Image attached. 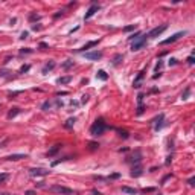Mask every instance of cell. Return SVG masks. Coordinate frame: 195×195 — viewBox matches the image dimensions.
<instances>
[{"label": "cell", "mask_w": 195, "mask_h": 195, "mask_svg": "<svg viewBox=\"0 0 195 195\" xmlns=\"http://www.w3.org/2000/svg\"><path fill=\"white\" fill-rule=\"evenodd\" d=\"M105 128H107V125H105L104 119H98V121L92 125V128H90V134L92 136H101L105 131Z\"/></svg>", "instance_id": "1"}, {"label": "cell", "mask_w": 195, "mask_h": 195, "mask_svg": "<svg viewBox=\"0 0 195 195\" xmlns=\"http://www.w3.org/2000/svg\"><path fill=\"white\" fill-rule=\"evenodd\" d=\"M50 190L52 192H56V194H61V195H75V192L72 189L66 188V186H60V184L50 186Z\"/></svg>", "instance_id": "2"}, {"label": "cell", "mask_w": 195, "mask_h": 195, "mask_svg": "<svg viewBox=\"0 0 195 195\" xmlns=\"http://www.w3.org/2000/svg\"><path fill=\"white\" fill-rule=\"evenodd\" d=\"M49 169H44V168H32V169H29V174L31 177H44L49 174Z\"/></svg>", "instance_id": "3"}, {"label": "cell", "mask_w": 195, "mask_h": 195, "mask_svg": "<svg viewBox=\"0 0 195 195\" xmlns=\"http://www.w3.org/2000/svg\"><path fill=\"white\" fill-rule=\"evenodd\" d=\"M166 29H168V25L157 26V28H154L153 31H149L148 37H149V38H156V37H159V35H160V34H163V32H165Z\"/></svg>", "instance_id": "4"}, {"label": "cell", "mask_w": 195, "mask_h": 195, "mask_svg": "<svg viewBox=\"0 0 195 195\" xmlns=\"http://www.w3.org/2000/svg\"><path fill=\"white\" fill-rule=\"evenodd\" d=\"M145 46V37H140L139 38H136L134 41H133V44H131V50H139V49H142Z\"/></svg>", "instance_id": "5"}, {"label": "cell", "mask_w": 195, "mask_h": 195, "mask_svg": "<svg viewBox=\"0 0 195 195\" xmlns=\"http://www.w3.org/2000/svg\"><path fill=\"white\" fill-rule=\"evenodd\" d=\"M86 58L87 60H92V61H98V60H101L102 58V52H87L86 54Z\"/></svg>", "instance_id": "6"}, {"label": "cell", "mask_w": 195, "mask_h": 195, "mask_svg": "<svg viewBox=\"0 0 195 195\" xmlns=\"http://www.w3.org/2000/svg\"><path fill=\"white\" fill-rule=\"evenodd\" d=\"M98 9H99V5H92L90 8H88V11L86 12V15H84V20H88L90 17H93L98 12Z\"/></svg>", "instance_id": "7"}, {"label": "cell", "mask_w": 195, "mask_h": 195, "mask_svg": "<svg viewBox=\"0 0 195 195\" xmlns=\"http://www.w3.org/2000/svg\"><path fill=\"white\" fill-rule=\"evenodd\" d=\"M183 35H184V32H177V34H174V35H172L171 38H166V40H163V41H162L160 44H163V46H165V44L174 43V41H177V40H178L180 37H183Z\"/></svg>", "instance_id": "8"}, {"label": "cell", "mask_w": 195, "mask_h": 195, "mask_svg": "<svg viewBox=\"0 0 195 195\" xmlns=\"http://www.w3.org/2000/svg\"><path fill=\"white\" fill-rule=\"evenodd\" d=\"M142 172H143L142 166H140V165H136L134 168H133V171H131V177H140Z\"/></svg>", "instance_id": "9"}, {"label": "cell", "mask_w": 195, "mask_h": 195, "mask_svg": "<svg viewBox=\"0 0 195 195\" xmlns=\"http://www.w3.org/2000/svg\"><path fill=\"white\" fill-rule=\"evenodd\" d=\"M26 157H28V156H26V154H12V156H8L6 157V160H21V159H26Z\"/></svg>", "instance_id": "10"}, {"label": "cell", "mask_w": 195, "mask_h": 195, "mask_svg": "<svg viewBox=\"0 0 195 195\" xmlns=\"http://www.w3.org/2000/svg\"><path fill=\"white\" fill-rule=\"evenodd\" d=\"M54 67H55V61H49V63H47V64L43 67L41 73H43V75H47V72H49V70H52Z\"/></svg>", "instance_id": "11"}, {"label": "cell", "mask_w": 195, "mask_h": 195, "mask_svg": "<svg viewBox=\"0 0 195 195\" xmlns=\"http://www.w3.org/2000/svg\"><path fill=\"white\" fill-rule=\"evenodd\" d=\"M142 79H143V72H140L139 75H137V78L134 79V84H133V86H134L136 88H139L140 84H142Z\"/></svg>", "instance_id": "12"}, {"label": "cell", "mask_w": 195, "mask_h": 195, "mask_svg": "<svg viewBox=\"0 0 195 195\" xmlns=\"http://www.w3.org/2000/svg\"><path fill=\"white\" fill-rule=\"evenodd\" d=\"M96 44H98V41H96V40H95V41H90V43H87L86 46H82L81 49H79V52H84V50H87V49H90V47H95Z\"/></svg>", "instance_id": "13"}, {"label": "cell", "mask_w": 195, "mask_h": 195, "mask_svg": "<svg viewBox=\"0 0 195 195\" xmlns=\"http://www.w3.org/2000/svg\"><path fill=\"white\" fill-rule=\"evenodd\" d=\"M122 192H123V194H130V195H136L137 190L133 189V188H128V186H123V188H122Z\"/></svg>", "instance_id": "14"}, {"label": "cell", "mask_w": 195, "mask_h": 195, "mask_svg": "<svg viewBox=\"0 0 195 195\" xmlns=\"http://www.w3.org/2000/svg\"><path fill=\"white\" fill-rule=\"evenodd\" d=\"M61 146H63V145H55V146H54V148H52V149H49L47 156L50 157V156H54V154H56V153H58L60 149H61Z\"/></svg>", "instance_id": "15"}, {"label": "cell", "mask_w": 195, "mask_h": 195, "mask_svg": "<svg viewBox=\"0 0 195 195\" xmlns=\"http://www.w3.org/2000/svg\"><path fill=\"white\" fill-rule=\"evenodd\" d=\"M163 117H165V116H163V114H160V116L156 119V131H159V130L162 128V121H163Z\"/></svg>", "instance_id": "16"}, {"label": "cell", "mask_w": 195, "mask_h": 195, "mask_svg": "<svg viewBox=\"0 0 195 195\" xmlns=\"http://www.w3.org/2000/svg\"><path fill=\"white\" fill-rule=\"evenodd\" d=\"M19 113H20V108H12L11 111L8 113V119H12V117H15Z\"/></svg>", "instance_id": "17"}, {"label": "cell", "mask_w": 195, "mask_h": 195, "mask_svg": "<svg viewBox=\"0 0 195 195\" xmlns=\"http://www.w3.org/2000/svg\"><path fill=\"white\" fill-rule=\"evenodd\" d=\"M72 81V76H63V78H58V84H69Z\"/></svg>", "instance_id": "18"}, {"label": "cell", "mask_w": 195, "mask_h": 195, "mask_svg": "<svg viewBox=\"0 0 195 195\" xmlns=\"http://www.w3.org/2000/svg\"><path fill=\"white\" fill-rule=\"evenodd\" d=\"M98 78L99 79H102V81H107V78H108V75L104 72V70H99V72H98Z\"/></svg>", "instance_id": "19"}, {"label": "cell", "mask_w": 195, "mask_h": 195, "mask_svg": "<svg viewBox=\"0 0 195 195\" xmlns=\"http://www.w3.org/2000/svg\"><path fill=\"white\" fill-rule=\"evenodd\" d=\"M140 159H142L140 151H136V153H134V156H133V162H134V163H139V162H140Z\"/></svg>", "instance_id": "20"}, {"label": "cell", "mask_w": 195, "mask_h": 195, "mask_svg": "<svg viewBox=\"0 0 195 195\" xmlns=\"http://www.w3.org/2000/svg\"><path fill=\"white\" fill-rule=\"evenodd\" d=\"M121 61H122V55H116V56H114V60H113V64L117 66L119 63H121Z\"/></svg>", "instance_id": "21"}, {"label": "cell", "mask_w": 195, "mask_h": 195, "mask_svg": "<svg viewBox=\"0 0 195 195\" xmlns=\"http://www.w3.org/2000/svg\"><path fill=\"white\" fill-rule=\"evenodd\" d=\"M9 178V174H0V183H5Z\"/></svg>", "instance_id": "22"}, {"label": "cell", "mask_w": 195, "mask_h": 195, "mask_svg": "<svg viewBox=\"0 0 195 195\" xmlns=\"http://www.w3.org/2000/svg\"><path fill=\"white\" fill-rule=\"evenodd\" d=\"M73 123H75V117H70L69 121H67V123H66V128H72Z\"/></svg>", "instance_id": "23"}, {"label": "cell", "mask_w": 195, "mask_h": 195, "mask_svg": "<svg viewBox=\"0 0 195 195\" xmlns=\"http://www.w3.org/2000/svg\"><path fill=\"white\" fill-rule=\"evenodd\" d=\"M140 35H142V32H136L134 35H131V37H130V38H128V40H130V41H134V40H136V38H139V37H140Z\"/></svg>", "instance_id": "24"}, {"label": "cell", "mask_w": 195, "mask_h": 195, "mask_svg": "<svg viewBox=\"0 0 195 195\" xmlns=\"http://www.w3.org/2000/svg\"><path fill=\"white\" fill-rule=\"evenodd\" d=\"M72 66H73V61L69 60V61H66V63L63 64V67H64V69H69V67H72Z\"/></svg>", "instance_id": "25"}, {"label": "cell", "mask_w": 195, "mask_h": 195, "mask_svg": "<svg viewBox=\"0 0 195 195\" xmlns=\"http://www.w3.org/2000/svg\"><path fill=\"white\" fill-rule=\"evenodd\" d=\"M29 20H31V21L40 20V15H37V14H31V17H29Z\"/></svg>", "instance_id": "26"}, {"label": "cell", "mask_w": 195, "mask_h": 195, "mask_svg": "<svg viewBox=\"0 0 195 195\" xmlns=\"http://www.w3.org/2000/svg\"><path fill=\"white\" fill-rule=\"evenodd\" d=\"M98 148H99V145H98V143H95V142H92V143H90V149H92V151H95V149H98Z\"/></svg>", "instance_id": "27"}, {"label": "cell", "mask_w": 195, "mask_h": 195, "mask_svg": "<svg viewBox=\"0 0 195 195\" xmlns=\"http://www.w3.org/2000/svg\"><path fill=\"white\" fill-rule=\"evenodd\" d=\"M29 69H31V66H23V67L20 69V73H25V72H28Z\"/></svg>", "instance_id": "28"}, {"label": "cell", "mask_w": 195, "mask_h": 195, "mask_svg": "<svg viewBox=\"0 0 195 195\" xmlns=\"http://www.w3.org/2000/svg\"><path fill=\"white\" fill-rule=\"evenodd\" d=\"M189 93H190V90H189V88H186V90H184V93H183V99H188Z\"/></svg>", "instance_id": "29"}, {"label": "cell", "mask_w": 195, "mask_h": 195, "mask_svg": "<svg viewBox=\"0 0 195 195\" xmlns=\"http://www.w3.org/2000/svg\"><path fill=\"white\" fill-rule=\"evenodd\" d=\"M41 108L44 110V111H46V110H47V108H50V102H44V104H43V107H41Z\"/></svg>", "instance_id": "30"}, {"label": "cell", "mask_w": 195, "mask_h": 195, "mask_svg": "<svg viewBox=\"0 0 195 195\" xmlns=\"http://www.w3.org/2000/svg\"><path fill=\"white\" fill-rule=\"evenodd\" d=\"M31 52H32V49H21L20 54H31Z\"/></svg>", "instance_id": "31"}, {"label": "cell", "mask_w": 195, "mask_h": 195, "mask_svg": "<svg viewBox=\"0 0 195 195\" xmlns=\"http://www.w3.org/2000/svg\"><path fill=\"white\" fill-rule=\"evenodd\" d=\"M137 101H139V105H142V102H143V95H142V93L137 96Z\"/></svg>", "instance_id": "32"}, {"label": "cell", "mask_w": 195, "mask_h": 195, "mask_svg": "<svg viewBox=\"0 0 195 195\" xmlns=\"http://www.w3.org/2000/svg\"><path fill=\"white\" fill-rule=\"evenodd\" d=\"M142 113H143V105H139V108H137V114L140 116Z\"/></svg>", "instance_id": "33"}, {"label": "cell", "mask_w": 195, "mask_h": 195, "mask_svg": "<svg viewBox=\"0 0 195 195\" xmlns=\"http://www.w3.org/2000/svg\"><path fill=\"white\" fill-rule=\"evenodd\" d=\"M188 63H189V64H194V63H195V58H194V56H189V58H188Z\"/></svg>", "instance_id": "34"}, {"label": "cell", "mask_w": 195, "mask_h": 195, "mask_svg": "<svg viewBox=\"0 0 195 195\" xmlns=\"http://www.w3.org/2000/svg\"><path fill=\"white\" fill-rule=\"evenodd\" d=\"M189 184H190V186H194V184H195V177H192V178H189Z\"/></svg>", "instance_id": "35"}, {"label": "cell", "mask_w": 195, "mask_h": 195, "mask_svg": "<svg viewBox=\"0 0 195 195\" xmlns=\"http://www.w3.org/2000/svg\"><path fill=\"white\" fill-rule=\"evenodd\" d=\"M133 29H134V26H127V28H125L127 32H130V31H133Z\"/></svg>", "instance_id": "36"}, {"label": "cell", "mask_w": 195, "mask_h": 195, "mask_svg": "<svg viewBox=\"0 0 195 195\" xmlns=\"http://www.w3.org/2000/svg\"><path fill=\"white\" fill-rule=\"evenodd\" d=\"M87 101H88V96H87V95H86V96H82V104H86Z\"/></svg>", "instance_id": "37"}, {"label": "cell", "mask_w": 195, "mask_h": 195, "mask_svg": "<svg viewBox=\"0 0 195 195\" xmlns=\"http://www.w3.org/2000/svg\"><path fill=\"white\" fill-rule=\"evenodd\" d=\"M26 37H28V32H23V34H21V37H20V38H21V40H25Z\"/></svg>", "instance_id": "38"}, {"label": "cell", "mask_w": 195, "mask_h": 195, "mask_svg": "<svg viewBox=\"0 0 195 195\" xmlns=\"http://www.w3.org/2000/svg\"><path fill=\"white\" fill-rule=\"evenodd\" d=\"M40 47H41V49H47V44L46 43H41V44H40Z\"/></svg>", "instance_id": "39"}, {"label": "cell", "mask_w": 195, "mask_h": 195, "mask_svg": "<svg viewBox=\"0 0 195 195\" xmlns=\"http://www.w3.org/2000/svg\"><path fill=\"white\" fill-rule=\"evenodd\" d=\"M162 67V63H160V61H159V63H157V66H156V70H157V72H159V69H160Z\"/></svg>", "instance_id": "40"}, {"label": "cell", "mask_w": 195, "mask_h": 195, "mask_svg": "<svg viewBox=\"0 0 195 195\" xmlns=\"http://www.w3.org/2000/svg\"><path fill=\"white\" fill-rule=\"evenodd\" d=\"M175 63H177V60H174V58H172V60L169 61V66H174Z\"/></svg>", "instance_id": "41"}, {"label": "cell", "mask_w": 195, "mask_h": 195, "mask_svg": "<svg viewBox=\"0 0 195 195\" xmlns=\"http://www.w3.org/2000/svg\"><path fill=\"white\" fill-rule=\"evenodd\" d=\"M153 190H154L153 188H148V189H143V192H153Z\"/></svg>", "instance_id": "42"}, {"label": "cell", "mask_w": 195, "mask_h": 195, "mask_svg": "<svg viewBox=\"0 0 195 195\" xmlns=\"http://www.w3.org/2000/svg\"><path fill=\"white\" fill-rule=\"evenodd\" d=\"M26 195H35V192H34V190H28V192H26Z\"/></svg>", "instance_id": "43"}, {"label": "cell", "mask_w": 195, "mask_h": 195, "mask_svg": "<svg viewBox=\"0 0 195 195\" xmlns=\"http://www.w3.org/2000/svg\"><path fill=\"white\" fill-rule=\"evenodd\" d=\"M93 195H101V192H99V190H96V189H95V190H93Z\"/></svg>", "instance_id": "44"}, {"label": "cell", "mask_w": 195, "mask_h": 195, "mask_svg": "<svg viewBox=\"0 0 195 195\" xmlns=\"http://www.w3.org/2000/svg\"><path fill=\"white\" fill-rule=\"evenodd\" d=\"M0 195H12V194H6V192H3V194H0Z\"/></svg>", "instance_id": "45"}]
</instances>
